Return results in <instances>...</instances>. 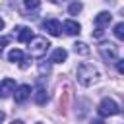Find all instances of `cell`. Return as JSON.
<instances>
[{"mask_svg":"<svg viewBox=\"0 0 124 124\" xmlns=\"http://www.w3.org/2000/svg\"><path fill=\"white\" fill-rule=\"evenodd\" d=\"M2 29H4V19L0 17V31H2Z\"/></svg>","mask_w":124,"mask_h":124,"instance_id":"cell-22","label":"cell"},{"mask_svg":"<svg viewBox=\"0 0 124 124\" xmlns=\"http://www.w3.org/2000/svg\"><path fill=\"white\" fill-rule=\"evenodd\" d=\"M83 10V6H81V2H72L70 4V8H68V12L72 14V16H78L79 12Z\"/></svg>","mask_w":124,"mask_h":124,"instance_id":"cell-17","label":"cell"},{"mask_svg":"<svg viewBox=\"0 0 124 124\" xmlns=\"http://www.w3.org/2000/svg\"><path fill=\"white\" fill-rule=\"evenodd\" d=\"M78 81L83 85V87H91L93 83L99 81V70L93 66V64H79L78 66Z\"/></svg>","mask_w":124,"mask_h":124,"instance_id":"cell-1","label":"cell"},{"mask_svg":"<svg viewBox=\"0 0 124 124\" xmlns=\"http://www.w3.org/2000/svg\"><path fill=\"white\" fill-rule=\"evenodd\" d=\"M97 110H99V114L101 116H114V114H118V105H116V101H112V99H103L101 103H99V107H97Z\"/></svg>","mask_w":124,"mask_h":124,"instance_id":"cell-5","label":"cell"},{"mask_svg":"<svg viewBox=\"0 0 124 124\" xmlns=\"http://www.w3.org/2000/svg\"><path fill=\"white\" fill-rule=\"evenodd\" d=\"M14 31H16V37H17V41H19V43H29V41L33 39V31H31L29 27H25V25L16 27Z\"/></svg>","mask_w":124,"mask_h":124,"instance_id":"cell-9","label":"cell"},{"mask_svg":"<svg viewBox=\"0 0 124 124\" xmlns=\"http://www.w3.org/2000/svg\"><path fill=\"white\" fill-rule=\"evenodd\" d=\"M99 54H101V58H103L107 64L118 60V48H116L112 43H101V45H99Z\"/></svg>","mask_w":124,"mask_h":124,"instance_id":"cell-4","label":"cell"},{"mask_svg":"<svg viewBox=\"0 0 124 124\" xmlns=\"http://www.w3.org/2000/svg\"><path fill=\"white\" fill-rule=\"evenodd\" d=\"M114 37L118 39V41H124V21H120V23H116L114 25Z\"/></svg>","mask_w":124,"mask_h":124,"instance_id":"cell-16","label":"cell"},{"mask_svg":"<svg viewBox=\"0 0 124 124\" xmlns=\"http://www.w3.org/2000/svg\"><path fill=\"white\" fill-rule=\"evenodd\" d=\"M91 124H105L103 120H91Z\"/></svg>","mask_w":124,"mask_h":124,"instance_id":"cell-20","label":"cell"},{"mask_svg":"<svg viewBox=\"0 0 124 124\" xmlns=\"http://www.w3.org/2000/svg\"><path fill=\"white\" fill-rule=\"evenodd\" d=\"M8 60H10V62H17L21 68H27V60L23 58V52H21L19 48H12V50L8 52Z\"/></svg>","mask_w":124,"mask_h":124,"instance_id":"cell-10","label":"cell"},{"mask_svg":"<svg viewBox=\"0 0 124 124\" xmlns=\"http://www.w3.org/2000/svg\"><path fill=\"white\" fill-rule=\"evenodd\" d=\"M110 21H112V14L110 12H99L95 16V31H93V37H101L103 35V29L108 27Z\"/></svg>","mask_w":124,"mask_h":124,"instance_id":"cell-3","label":"cell"},{"mask_svg":"<svg viewBox=\"0 0 124 124\" xmlns=\"http://www.w3.org/2000/svg\"><path fill=\"white\" fill-rule=\"evenodd\" d=\"M14 89H16V81L12 78H4L0 81V99H6L10 93H14Z\"/></svg>","mask_w":124,"mask_h":124,"instance_id":"cell-7","label":"cell"},{"mask_svg":"<svg viewBox=\"0 0 124 124\" xmlns=\"http://www.w3.org/2000/svg\"><path fill=\"white\" fill-rule=\"evenodd\" d=\"M50 2H54V4H58V2H62V0H50Z\"/></svg>","mask_w":124,"mask_h":124,"instance_id":"cell-24","label":"cell"},{"mask_svg":"<svg viewBox=\"0 0 124 124\" xmlns=\"http://www.w3.org/2000/svg\"><path fill=\"white\" fill-rule=\"evenodd\" d=\"M31 97V87L29 85H19V87H16V93H14V99H16V103H25L27 99Z\"/></svg>","mask_w":124,"mask_h":124,"instance_id":"cell-8","label":"cell"},{"mask_svg":"<svg viewBox=\"0 0 124 124\" xmlns=\"http://www.w3.org/2000/svg\"><path fill=\"white\" fill-rule=\"evenodd\" d=\"M41 25H43V29H45L48 35H52V37H58V35H60V29H62V27H60V21H58V19L50 17V19H45Z\"/></svg>","mask_w":124,"mask_h":124,"instance_id":"cell-6","label":"cell"},{"mask_svg":"<svg viewBox=\"0 0 124 124\" xmlns=\"http://www.w3.org/2000/svg\"><path fill=\"white\" fill-rule=\"evenodd\" d=\"M48 48H50V43L45 37H33L29 41V54L33 58H43Z\"/></svg>","mask_w":124,"mask_h":124,"instance_id":"cell-2","label":"cell"},{"mask_svg":"<svg viewBox=\"0 0 124 124\" xmlns=\"http://www.w3.org/2000/svg\"><path fill=\"white\" fill-rule=\"evenodd\" d=\"M10 41H12V39H10V37H0V52H2V50H4V46H6V45H8V43H10Z\"/></svg>","mask_w":124,"mask_h":124,"instance_id":"cell-19","label":"cell"},{"mask_svg":"<svg viewBox=\"0 0 124 124\" xmlns=\"http://www.w3.org/2000/svg\"><path fill=\"white\" fill-rule=\"evenodd\" d=\"M114 64H116V70H118V74H122V76H124V58L116 60Z\"/></svg>","mask_w":124,"mask_h":124,"instance_id":"cell-18","label":"cell"},{"mask_svg":"<svg viewBox=\"0 0 124 124\" xmlns=\"http://www.w3.org/2000/svg\"><path fill=\"white\" fill-rule=\"evenodd\" d=\"M33 99H35V103H37V105H45V103H46V99H48L46 89H45L43 85H39V87L35 89V93H33Z\"/></svg>","mask_w":124,"mask_h":124,"instance_id":"cell-12","label":"cell"},{"mask_svg":"<svg viewBox=\"0 0 124 124\" xmlns=\"http://www.w3.org/2000/svg\"><path fill=\"white\" fill-rule=\"evenodd\" d=\"M74 52H76V54H81V56H87V54H89V46H87L85 43H76V45H74Z\"/></svg>","mask_w":124,"mask_h":124,"instance_id":"cell-14","label":"cell"},{"mask_svg":"<svg viewBox=\"0 0 124 124\" xmlns=\"http://www.w3.org/2000/svg\"><path fill=\"white\" fill-rule=\"evenodd\" d=\"M62 29L66 31V35H79L81 25H79L78 21H74V19H66V21L62 23Z\"/></svg>","mask_w":124,"mask_h":124,"instance_id":"cell-11","label":"cell"},{"mask_svg":"<svg viewBox=\"0 0 124 124\" xmlns=\"http://www.w3.org/2000/svg\"><path fill=\"white\" fill-rule=\"evenodd\" d=\"M2 120H4V112L0 110V122H2Z\"/></svg>","mask_w":124,"mask_h":124,"instance_id":"cell-23","label":"cell"},{"mask_svg":"<svg viewBox=\"0 0 124 124\" xmlns=\"http://www.w3.org/2000/svg\"><path fill=\"white\" fill-rule=\"evenodd\" d=\"M23 6L27 12H37L41 6V0H23Z\"/></svg>","mask_w":124,"mask_h":124,"instance_id":"cell-15","label":"cell"},{"mask_svg":"<svg viewBox=\"0 0 124 124\" xmlns=\"http://www.w3.org/2000/svg\"><path fill=\"white\" fill-rule=\"evenodd\" d=\"M68 58V52L64 50V48H56L54 52H52V56H50V62L52 64H60V62H64Z\"/></svg>","mask_w":124,"mask_h":124,"instance_id":"cell-13","label":"cell"},{"mask_svg":"<svg viewBox=\"0 0 124 124\" xmlns=\"http://www.w3.org/2000/svg\"><path fill=\"white\" fill-rule=\"evenodd\" d=\"M12 124H25L23 120H12Z\"/></svg>","mask_w":124,"mask_h":124,"instance_id":"cell-21","label":"cell"}]
</instances>
